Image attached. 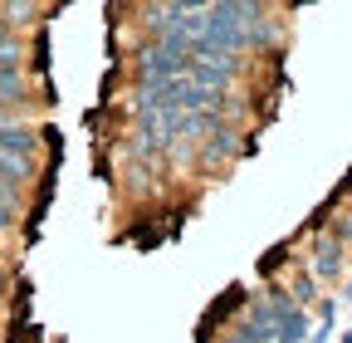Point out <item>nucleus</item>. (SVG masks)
Returning <instances> with one entry per match:
<instances>
[{
  "mask_svg": "<svg viewBox=\"0 0 352 343\" xmlns=\"http://www.w3.org/2000/svg\"><path fill=\"white\" fill-rule=\"evenodd\" d=\"M132 69H138V89H147V83H171V79H186L191 54L171 50V45H147L138 59H132Z\"/></svg>",
  "mask_w": 352,
  "mask_h": 343,
  "instance_id": "f257e3e1",
  "label": "nucleus"
},
{
  "mask_svg": "<svg viewBox=\"0 0 352 343\" xmlns=\"http://www.w3.org/2000/svg\"><path fill=\"white\" fill-rule=\"evenodd\" d=\"M308 275H314L318 284L342 275V245H338L333 236H323V231H318L314 240H308Z\"/></svg>",
  "mask_w": 352,
  "mask_h": 343,
  "instance_id": "f03ea898",
  "label": "nucleus"
},
{
  "mask_svg": "<svg viewBox=\"0 0 352 343\" xmlns=\"http://www.w3.org/2000/svg\"><path fill=\"white\" fill-rule=\"evenodd\" d=\"M39 152V127L34 123H6L0 127V157H20V162H34Z\"/></svg>",
  "mask_w": 352,
  "mask_h": 343,
  "instance_id": "7ed1b4c3",
  "label": "nucleus"
},
{
  "mask_svg": "<svg viewBox=\"0 0 352 343\" xmlns=\"http://www.w3.org/2000/svg\"><path fill=\"white\" fill-rule=\"evenodd\" d=\"M240 304H245V289H240V284H230L226 294H220V304H215V309H210V314L201 319V343H206V338H210V333H215L220 324H226V314H235Z\"/></svg>",
  "mask_w": 352,
  "mask_h": 343,
  "instance_id": "20e7f679",
  "label": "nucleus"
},
{
  "mask_svg": "<svg viewBox=\"0 0 352 343\" xmlns=\"http://www.w3.org/2000/svg\"><path fill=\"white\" fill-rule=\"evenodd\" d=\"M25 103H30L25 69H15V74H0V108H25Z\"/></svg>",
  "mask_w": 352,
  "mask_h": 343,
  "instance_id": "39448f33",
  "label": "nucleus"
},
{
  "mask_svg": "<svg viewBox=\"0 0 352 343\" xmlns=\"http://www.w3.org/2000/svg\"><path fill=\"white\" fill-rule=\"evenodd\" d=\"M274 343H308V309H294L274 324Z\"/></svg>",
  "mask_w": 352,
  "mask_h": 343,
  "instance_id": "423d86ee",
  "label": "nucleus"
},
{
  "mask_svg": "<svg viewBox=\"0 0 352 343\" xmlns=\"http://www.w3.org/2000/svg\"><path fill=\"white\" fill-rule=\"evenodd\" d=\"M30 177H34V162H20V157H0V187L20 191Z\"/></svg>",
  "mask_w": 352,
  "mask_h": 343,
  "instance_id": "0eeeda50",
  "label": "nucleus"
},
{
  "mask_svg": "<svg viewBox=\"0 0 352 343\" xmlns=\"http://www.w3.org/2000/svg\"><path fill=\"white\" fill-rule=\"evenodd\" d=\"M323 226H328L323 236H333V240L347 250V245H352V206H342V211H328V221H323Z\"/></svg>",
  "mask_w": 352,
  "mask_h": 343,
  "instance_id": "6e6552de",
  "label": "nucleus"
},
{
  "mask_svg": "<svg viewBox=\"0 0 352 343\" xmlns=\"http://www.w3.org/2000/svg\"><path fill=\"white\" fill-rule=\"evenodd\" d=\"M289 299H294L298 309H308V304L318 299V280H314V275H298V280H294V289H289Z\"/></svg>",
  "mask_w": 352,
  "mask_h": 343,
  "instance_id": "1a4fd4ad",
  "label": "nucleus"
},
{
  "mask_svg": "<svg viewBox=\"0 0 352 343\" xmlns=\"http://www.w3.org/2000/svg\"><path fill=\"white\" fill-rule=\"evenodd\" d=\"M6 123H20V108H0V127Z\"/></svg>",
  "mask_w": 352,
  "mask_h": 343,
  "instance_id": "9d476101",
  "label": "nucleus"
},
{
  "mask_svg": "<svg viewBox=\"0 0 352 343\" xmlns=\"http://www.w3.org/2000/svg\"><path fill=\"white\" fill-rule=\"evenodd\" d=\"M220 343H250V338H245V333H235V329H230V333H226V338H220Z\"/></svg>",
  "mask_w": 352,
  "mask_h": 343,
  "instance_id": "9b49d317",
  "label": "nucleus"
},
{
  "mask_svg": "<svg viewBox=\"0 0 352 343\" xmlns=\"http://www.w3.org/2000/svg\"><path fill=\"white\" fill-rule=\"evenodd\" d=\"M342 343H352V329H347V333H342Z\"/></svg>",
  "mask_w": 352,
  "mask_h": 343,
  "instance_id": "f8f14e48",
  "label": "nucleus"
},
{
  "mask_svg": "<svg viewBox=\"0 0 352 343\" xmlns=\"http://www.w3.org/2000/svg\"><path fill=\"white\" fill-rule=\"evenodd\" d=\"M347 294H352V280H347Z\"/></svg>",
  "mask_w": 352,
  "mask_h": 343,
  "instance_id": "ddd939ff",
  "label": "nucleus"
},
{
  "mask_svg": "<svg viewBox=\"0 0 352 343\" xmlns=\"http://www.w3.org/2000/svg\"><path fill=\"white\" fill-rule=\"evenodd\" d=\"M0 284H6V275H0Z\"/></svg>",
  "mask_w": 352,
  "mask_h": 343,
  "instance_id": "4468645a",
  "label": "nucleus"
}]
</instances>
